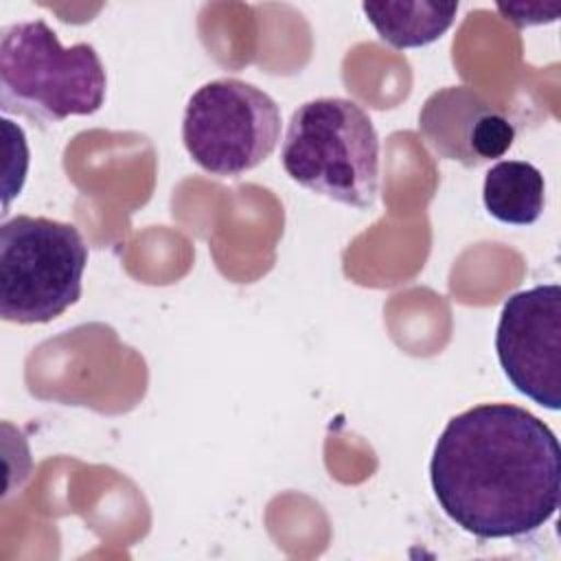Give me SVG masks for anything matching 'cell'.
Segmentation results:
<instances>
[{
  "label": "cell",
  "instance_id": "obj_1",
  "mask_svg": "<svg viewBox=\"0 0 561 561\" xmlns=\"http://www.w3.org/2000/svg\"><path fill=\"white\" fill-rule=\"evenodd\" d=\"M559 440L533 412L480 403L451 416L430 460L443 513L478 539H513L548 524L561 497Z\"/></svg>",
  "mask_w": 561,
  "mask_h": 561
},
{
  "label": "cell",
  "instance_id": "obj_2",
  "mask_svg": "<svg viewBox=\"0 0 561 561\" xmlns=\"http://www.w3.org/2000/svg\"><path fill=\"white\" fill-rule=\"evenodd\" d=\"M280 162L311 193L359 210L377 202L379 136L351 99L320 96L298 105L285 129Z\"/></svg>",
  "mask_w": 561,
  "mask_h": 561
},
{
  "label": "cell",
  "instance_id": "obj_3",
  "mask_svg": "<svg viewBox=\"0 0 561 561\" xmlns=\"http://www.w3.org/2000/svg\"><path fill=\"white\" fill-rule=\"evenodd\" d=\"M105 68L92 44L61 46L44 20L11 24L0 39V107L37 123L90 116L105 101Z\"/></svg>",
  "mask_w": 561,
  "mask_h": 561
},
{
  "label": "cell",
  "instance_id": "obj_4",
  "mask_svg": "<svg viewBox=\"0 0 561 561\" xmlns=\"http://www.w3.org/2000/svg\"><path fill=\"white\" fill-rule=\"evenodd\" d=\"M88 245L66 221L18 215L0 226V313L44 324L81 298Z\"/></svg>",
  "mask_w": 561,
  "mask_h": 561
},
{
  "label": "cell",
  "instance_id": "obj_5",
  "mask_svg": "<svg viewBox=\"0 0 561 561\" xmlns=\"http://www.w3.org/2000/svg\"><path fill=\"white\" fill-rule=\"evenodd\" d=\"M280 140V110L261 88L224 77L197 88L182 116V142L197 167L239 178L259 167Z\"/></svg>",
  "mask_w": 561,
  "mask_h": 561
},
{
  "label": "cell",
  "instance_id": "obj_6",
  "mask_svg": "<svg viewBox=\"0 0 561 561\" xmlns=\"http://www.w3.org/2000/svg\"><path fill=\"white\" fill-rule=\"evenodd\" d=\"M495 351L519 394L552 412L561 408V287L557 283L517 291L504 302Z\"/></svg>",
  "mask_w": 561,
  "mask_h": 561
},
{
  "label": "cell",
  "instance_id": "obj_7",
  "mask_svg": "<svg viewBox=\"0 0 561 561\" xmlns=\"http://www.w3.org/2000/svg\"><path fill=\"white\" fill-rule=\"evenodd\" d=\"M362 11L392 48H419L436 42L454 24L458 2H364Z\"/></svg>",
  "mask_w": 561,
  "mask_h": 561
},
{
  "label": "cell",
  "instance_id": "obj_8",
  "mask_svg": "<svg viewBox=\"0 0 561 561\" xmlns=\"http://www.w3.org/2000/svg\"><path fill=\"white\" fill-rule=\"evenodd\" d=\"M482 202L491 217L511 226L535 224L546 206V182L541 171L524 160L493 164L482 184Z\"/></svg>",
  "mask_w": 561,
  "mask_h": 561
},
{
  "label": "cell",
  "instance_id": "obj_9",
  "mask_svg": "<svg viewBox=\"0 0 561 561\" xmlns=\"http://www.w3.org/2000/svg\"><path fill=\"white\" fill-rule=\"evenodd\" d=\"M515 140V125L495 110H478L471 118L465 138V158H476L473 162L502 158Z\"/></svg>",
  "mask_w": 561,
  "mask_h": 561
},
{
  "label": "cell",
  "instance_id": "obj_10",
  "mask_svg": "<svg viewBox=\"0 0 561 561\" xmlns=\"http://www.w3.org/2000/svg\"><path fill=\"white\" fill-rule=\"evenodd\" d=\"M497 11L504 15V20L513 22L515 26H537L548 24L559 18L561 4L559 2H497Z\"/></svg>",
  "mask_w": 561,
  "mask_h": 561
}]
</instances>
